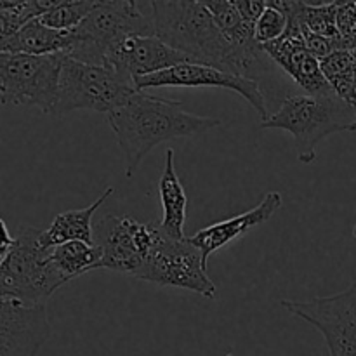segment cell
<instances>
[{"label": "cell", "mask_w": 356, "mask_h": 356, "mask_svg": "<svg viewBox=\"0 0 356 356\" xmlns=\"http://www.w3.org/2000/svg\"><path fill=\"white\" fill-rule=\"evenodd\" d=\"M149 3L155 37L195 65L249 76L263 63V47H236L225 37L202 0H153Z\"/></svg>", "instance_id": "6da1fadb"}, {"label": "cell", "mask_w": 356, "mask_h": 356, "mask_svg": "<svg viewBox=\"0 0 356 356\" xmlns=\"http://www.w3.org/2000/svg\"><path fill=\"white\" fill-rule=\"evenodd\" d=\"M106 120L125 155L127 177L134 176L145 156L162 143L193 138L221 125L219 118L184 111L181 101L149 96L143 90L108 113Z\"/></svg>", "instance_id": "7a4b0ae2"}, {"label": "cell", "mask_w": 356, "mask_h": 356, "mask_svg": "<svg viewBox=\"0 0 356 356\" xmlns=\"http://www.w3.org/2000/svg\"><path fill=\"white\" fill-rule=\"evenodd\" d=\"M261 127L291 132L299 162L312 163L320 141L337 132L356 131V110L334 92L327 96H291L282 101L273 115L261 122Z\"/></svg>", "instance_id": "3957f363"}, {"label": "cell", "mask_w": 356, "mask_h": 356, "mask_svg": "<svg viewBox=\"0 0 356 356\" xmlns=\"http://www.w3.org/2000/svg\"><path fill=\"white\" fill-rule=\"evenodd\" d=\"M44 229L24 226L0 264V301L45 306L58 289L68 284L51 259L52 249L42 242Z\"/></svg>", "instance_id": "277c9868"}, {"label": "cell", "mask_w": 356, "mask_h": 356, "mask_svg": "<svg viewBox=\"0 0 356 356\" xmlns=\"http://www.w3.org/2000/svg\"><path fill=\"white\" fill-rule=\"evenodd\" d=\"M141 3L134 0L96 2L86 19L70 31L72 42L65 56L87 65L104 66L108 51L122 38L155 35L153 17L143 13Z\"/></svg>", "instance_id": "5b68a950"}, {"label": "cell", "mask_w": 356, "mask_h": 356, "mask_svg": "<svg viewBox=\"0 0 356 356\" xmlns=\"http://www.w3.org/2000/svg\"><path fill=\"white\" fill-rule=\"evenodd\" d=\"M134 92H138L136 86L108 66L87 65L65 56L59 73L54 115L63 117L76 110L108 115L122 106Z\"/></svg>", "instance_id": "8992f818"}, {"label": "cell", "mask_w": 356, "mask_h": 356, "mask_svg": "<svg viewBox=\"0 0 356 356\" xmlns=\"http://www.w3.org/2000/svg\"><path fill=\"white\" fill-rule=\"evenodd\" d=\"M63 58L65 54L0 52V103L35 106L54 115Z\"/></svg>", "instance_id": "52a82bcc"}, {"label": "cell", "mask_w": 356, "mask_h": 356, "mask_svg": "<svg viewBox=\"0 0 356 356\" xmlns=\"http://www.w3.org/2000/svg\"><path fill=\"white\" fill-rule=\"evenodd\" d=\"M136 278L165 287L193 291L207 299L216 298L214 282L207 275V261L190 238H172L160 228L155 245L143 263Z\"/></svg>", "instance_id": "ba28073f"}, {"label": "cell", "mask_w": 356, "mask_h": 356, "mask_svg": "<svg viewBox=\"0 0 356 356\" xmlns=\"http://www.w3.org/2000/svg\"><path fill=\"white\" fill-rule=\"evenodd\" d=\"M280 305L322 334L329 356H356V282L337 294Z\"/></svg>", "instance_id": "9c48e42d"}, {"label": "cell", "mask_w": 356, "mask_h": 356, "mask_svg": "<svg viewBox=\"0 0 356 356\" xmlns=\"http://www.w3.org/2000/svg\"><path fill=\"white\" fill-rule=\"evenodd\" d=\"M159 222L143 225L129 216H103L92 232L94 245L101 250L99 270L134 277L155 245Z\"/></svg>", "instance_id": "30bf717a"}, {"label": "cell", "mask_w": 356, "mask_h": 356, "mask_svg": "<svg viewBox=\"0 0 356 356\" xmlns=\"http://www.w3.org/2000/svg\"><path fill=\"white\" fill-rule=\"evenodd\" d=\"M149 87H216V89L235 90L263 117V120L270 117L266 110V99L256 79L222 72L212 66L184 63L165 72L136 80L138 90L149 89Z\"/></svg>", "instance_id": "8fae6325"}, {"label": "cell", "mask_w": 356, "mask_h": 356, "mask_svg": "<svg viewBox=\"0 0 356 356\" xmlns=\"http://www.w3.org/2000/svg\"><path fill=\"white\" fill-rule=\"evenodd\" d=\"M184 63L193 61L183 52L174 51L172 47L163 44L155 35L152 37L132 35V37L122 38L108 51L104 66L136 86V80L143 76L155 75L174 66L184 65Z\"/></svg>", "instance_id": "7c38bea8"}, {"label": "cell", "mask_w": 356, "mask_h": 356, "mask_svg": "<svg viewBox=\"0 0 356 356\" xmlns=\"http://www.w3.org/2000/svg\"><path fill=\"white\" fill-rule=\"evenodd\" d=\"M285 14L289 17L287 30L278 40L263 45L264 54L277 63L299 87H302L308 96L332 94V87L320 70V61L306 47L301 24L291 13Z\"/></svg>", "instance_id": "4fadbf2b"}, {"label": "cell", "mask_w": 356, "mask_h": 356, "mask_svg": "<svg viewBox=\"0 0 356 356\" xmlns=\"http://www.w3.org/2000/svg\"><path fill=\"white\" fill-rule=\"evenodd\" d=\"M51 336L45 306L0 301V356H37Z\"/></svg>", "instance_id": "5bb4252c"}, {"label": "cell", "mask_w": 356, "mask_h": 356, "mask_svg": "<svg viewBox=\"0 0 356 356\" xmlns=\"http://www.w3.org/2000/svg\"><path fill=\"white\" fill-rule=\"evenodd\" d=\"M282 204H284L282 193H278V191H270V193L264 195L263 200H261L256 207L250 209V211L235 216V218L226 219V221L214 222V225L197 232L193 236H190L191 243L202 250L205 261H207L209 256L214 254L216 250L222 249V247H226L228 243L242 238L247 232H250V229L256 228V226H261L266 221H270V219L273 218L275 212L280 211Z\"/></svg>", "instance_id": "9a60e30c"}, {"label": "cell", "mask_w": 356, "mask_h": 356, "mask_svg": "<svg viewBox=\"0 0 356 356\" xmlns=\"http://www.w3.org/2000/svg\"><path fill=\"white\" fill-rule=\"evenodd\" d=\"M72 42L70 31H58L45 26L40 19H31L16 35L0 42V52L28 56L66 54Z\"/></svg>", "instance_id": "2e32d148"}, {"label": "cell", "mask_w": 356, "mask_h": 356, "mask_svg": "<svg viewBox=\"0 0 356 356\" xmlns=\"http://www.w3.org/2000/svg\"><path fill=\"white\" fill-rule=\"evenodd\" d=\"M159 195L162 202L163 218L160 228L165 235L172 238H184V222H186L188 197L177 176L176 163H174V149L165 152V167L159 181Z\"/></svg>", "instance_id": "e0dca14e"}, {"label": "cell", "mask_w": 356, "mask_h": 356, "mask_svg": "<svg viewBox=\"0 0 356 356\" xmlns=\"http://www.w3.org/2000/svg\"><path fill=\"white\" fill-rule=\"evenodd\" d=\"M113 193V188H106L104 193L97 198L89 207L80 209V211H66L54 218L47 229L42 232V242L47 249L61 245V243L73 242V240H82V242H92V218L97 209L106 202V198Z\"/></svg>", "instance_id": "ac0fdd59"}, {"label": "cell", "mask_w": 356, "mask_h": 356, "mask_svg": "<svg viewBox=\"0 0 356 356\" xmlns=\"http://www.w3.org/2000/svg\"><path fill=\"white\" fill-rule=\"evenodd\" d=\"M51 259L56 270L63 275L68 282L73 278L86 275L87 271L99 270L101 268V250L94 243L73 240V242L61 243L54 247L51 252Z\"/></svg>", "instance_id": "d6986e66"}, {"label": "cell", "mask_w": 356, "mask_h": 356, "mask_svg": "<svg viewBox=\"0 0 356 356\" xmlns=\"http://www.w3.org/2000/svg\"><path fill=\"white\" fill-rule=\"evenodd\" d=\"M320 70L334 94L356 110V49H341L320 59Z\"/></svg>", "instance_id": "ffe728a7"}, {"label": "cell", "mask_w": 356, "mask_h": 356, "mask_svg": "<svg viewBox=\"0 0 356 356\" xmlns=\"http://www.w3.org/2000/svg\"><path fill=\"white\" fill-rule=\"evenodd\" d=\"M202 2H204L205 9L211 13V16L214 17L219 30L225 33V37L232 44L242 49H252L259 45L254 38V28L256 26L243 21L232 0H202Z\"/></svg>", "instance_id": "44dd1931"}, {"label": "cell", "mask_w": 356, "mask_h": 356, "mask_svg": "<svg viewBox=\"0 0 356 356\" xmlns=\"http://www.w3.org/2000/svg\"><path fill=\"white\" fill-rule=\"evenodd\" d=\"M96 2L94 0H58L51 10L40 16L42 24L58 31H72L82 23L87 14L94 9Z\"/></svg>", "instance_id": "7402d4cb"}, {"label": "cell", "mask_w": 356, "mask_h": 356, "mask_svg": "<svg viewBox=\"0 0 356 356\" xmlns=\"http://www.w3.org/2000/svg\"><path fill=\"white\" fill-rule=\"evenodd\" d=\"M287 14L278 9L273 0H266V9L263 10L261 17L257 19L256 28H254V38L263 47V45L278 40L287 30Z\"/></svg>", "instance_id": "603a6c76"}, {"label": "cell", "mask_w": 356, "mask_h": 356, "mask_svg": "<svg viewBox=\"0 0 356 356\" xmlns=\"http://www.w3.org/2000/svg\"><path fill=\"white\" fill-rule=\"evenodd\" d=\"M337 31L346 49H356V2H337Z\"/></svg>", "instance_id": "cb8c5ba5"}, {"label": "cell", "mask_w": 356, "mask_h": 356, "mask_svg": "<svg viewBox=\"0 0 356 356\" xmlns=\"http://www.w3.org/2000/svg\"><path fill=\"white\" fill-rule=\"evenodd\" d=\"M233 6L249 24L256 26L257 19L261 17L263 10L266 9V0H232Z\"/></svg>", "instance_id": "d4e9b609"}, {"label": "cell", "mask_w": 356, "mask_h": 356, "mask_svg": "<svg viewBox=\"0 0 356 356\" xmlns=\"http://www.w3.org/2000/svg\"><path fill=\"white\" fill-rule=\"evenodd\" d=\"M13 243H14V238L10 236V233H9V229H7L6 222L0 219V264L3 263L6 256L9 254Z\"/></svg>", "instance_id": "484cf974"}, {"label": "cell", "mask_w": 356, "mask_h": 356, "mask_svg": "<svg viewBox=\"0 0 356 356\" xmlns=\"http://www.w3.org/2000/svg\"><path fill=\"white\" fill-rule=\"evenodd\" d=\"M353 236H355V238H356V226H355V228H353Z\"/></svg>", "instance_id": "4316f807"}]
</instances>
